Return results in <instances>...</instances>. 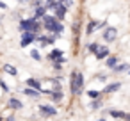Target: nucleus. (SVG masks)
<instances>
[{
  "label": "nucleus",
  "mask_w": 130,
  "mask_h": 121,
  "mask_svg": "<svg viewBox=\"0 0 130 121\" xmlns=\"http://www.w3.org/2000/svg\"><path fill=\"white\" fill-rule=\"evenodd\" d=\"M118 39V29L116 27H107L105 30H102V41L105 45H110Z\"/></svg>",
  "instance_id": "nucleus-6"
},
{
  "label": "nucleus",
  "mask_w": 130,
  "mask_h": 121,
  "mask_svg": "<svg viewBox=\"0 0 130 121\" xmlns=\"http://www.w3.org/2000/svg\"><path fill=\"white\" fill-rule=\"evenodd\" d=\"M62 6H64V7H66V9L70 11V9H71V7L75 6V2H73V0H64V2H62Z\"/></svg>",
  "instance_id": "nucleus-31"
},
{
  "label": "nucleus",
  "mask_w": 130,
  "mask_h": 121,
  "mask_svg": "<svg viewBox=\"0 0 130 121\" xmlns=\"http://www.w3.org/2000/svg\"><path fill=\"white\" fill-rule=\"evenodd\" d=\"M0 89H2V93H4V94H9V93H11V87L7 85V82H6L2 77H0Z\"/></svg>",
  "instance_id": "nucleus-28"
},
{
  "label": "nucleus",
  "mask_w": 130,
  "mask_h": 121,
  "mask_svg": "<svg viewBox=\"0 0 130 121\" xmlns=\"http://www.w3.org/2000/svg\"><path fill=\"white\" fill-rule=\"evenodd\" d=\"M2 71L4 73H7V75H11V77H18V68L16 66H13V64H4L2 66Z\"/></svg>",
  "instance_id": "nucleus-23"
},
{
  "label": "nucleus",
  "mask_w": 130,
  "mask_h": 121,
  "mask_svg": "<svg viewBox=\"0 0 130 121\" xmlns=\"http://www.w3.org/2000/svg\"><path fill=\"white\" fill-rule=\"evenodd\" d=\"M66 14H68V9L62 6V4H59L57 7H55V11H54V16L59 20V22H64V18H66Z\"/></svg>",
  "instance_id": "nucleus-18"
},
{
  "label": "nucleus",
  "mask_w": 130,
  "mask_h": 121,
  "mask_svg": "<svg viewBox=\"0 0 130 121\" xmlns=\"http://www.w3.org/2000/svg\"><path fill=\"white\" fill-rule=\"evenodd\" d=\"M98 46H100V43H96V41L86 43V45H84V55H86V57H87V55H94V52L98 50Z\"/></svg>",
  "instance_id": "nucleus-16"
},
{
  "label": "nucleus",
  "mask_w": 130,
  "mask_h": 121,
  "mask_svg": "<svg viewBox=\"0 0 130 121\" xmlns=\"http://www.w3.org/2000/svg\"><path fill=\"white\" fill-rule=\"evenodd\" d=\"M0 9H4V11H6V9H9V6L4 2V0H0Z\"/></svg>",
  "instance_id": "nucleus-33"
},
{
  "label": "nucleus",
  "mask_w": 130,
  "mask_h": 121,
  "mask_svg": "<svg viewBox=\"0 0 130 121\" xmlns=\"http://www.w3.org/2000/svg\"><path fill=\"white\" fill-rule=\"evenodd\" d=\"M128 70H130V64L123 61V62H119V64H118V66H116V68L110 71V75H112V77H119V75L128 73Z\"/></svg>",
  "instance_id": "nucleus-12"
},
{
  "label": "nucleus",
  "mask_w": 130,
  "mask_h": 121,
  "mask_svg": "<svg viewBox=\"0 0 130 121\" xmlns=\"http://www.w3.org/2000/svg\"><path fill=\"white\" fill-rule=\"evenodd\" d=\"M68 87H70V94L73 98L82 96L84 91H86V75L80 70L73 68L70 71V77H68Z\"/></svg>",
  "instance_id": "nucleus-1"
},
{
  "label": "nucleus",
  "mask_w": 130,
  "mask_h": 121,
  "mask_svg": "<svg viewBox=\"0 0 130 121\" xmlns=\"http://www.w3.org/2000/svg\"><path fill=\"white\" fill-rule=\"evenodd\" d=\"M102 109H103V98L89 100V103H87V110H91V112H100Z\"/></svg>",
  "instance_id": "nucleus-14"
},
{
  "label": "nucleus",
  "mask_w": 130,
  "mask_h": 121,
  "mask_svg": "<svg viewBox=\"0 0 130 121\" xmlns=\"http://www.w3.org/2000/svg\"><path fill=\"white\" fill-rule=\"evenodd\" d=\"M103 62H105V68H107L109 71H112V70H114V68H116L121 61H119V57H118V55H112V54H110V55H109Z\"/></svg>",
  "instance_id": "nucleus-15"
},
{
  "label": "nucleus",
  "mask_w": 130,
  "mask_h": 121,
  "mask_svg": "<svg viewBox=\"0 0 130 121\" xmlns=\"http://www.w3.org/2000/svg\"><path fill=\"white\" fill-rule=\"evenodd\" d=\"M29 55H30L32 61H36V62H43V55H41L39 48H30V50H29Z\"/></svg>",
  "instance_id": "nucleus-24"
},
{
  "label": "nucleus",
  "mask_w": 130,
  "mask_h": 121,
  "mask_svg": "<svg viewBox=\"0 0 130 121\" xmlns=\"http://www.w3.org/2000/svg\"><path fill=\"white\" fill-rule=\"evenodd\" d=\"M109 75H110V73H107V71H102V73H96V75L93 77V80H94V82L107 84V82H109Z\"/></svg>",
  "instance_id": "nucleus-25"
},
{
  "label": "nucleus",
  "mask_w": 130,
  "mask_h": 121,
  "mask_svg": "<svg viewBox=\"0 0 130 121\" xmlns=\"http://www.w3.org/2000/svg\"><path fill=\"white\" fill-rule=\"evenodd\" d=\"M52 70L57 73V75H62V70H64V64H57V62H50Z\"/></svg>",
  "instance_id": "nucleus-29"
},
{
  "label": "nucleus",
  "mask_w": 130,
  "mask_h": 121,
  "mask_svg": "<svg viewBox=\"0 0 130 121\" xmlns=\"http://www.w3.org/2000/svg\"><path fill=\"white\" fill-rule=\"evenodd\" d=\"M36 36L38 34H34V32H22L20 34V46L22 48H29L32 43H36Z\"/></svg>",
  "instance_id": "nucleus-7"
},
{
  "label": "nucleus",
  "mask_w": 130,
  "mask_h": 121,
  "mask_svg": "<svg viewBox=\"0 0 130 121\" xmlns=\"http://www.w3.org/2000/svg\"><path fill=\"white\" fill-rule=\"evenodd\" d=\"M39 22L43 25V30H46L48 34H57L59 38H62V34H64V23L59 22L54 14H45Z\"/></svg>",
  "instance_id": "nucleus-2"
},
{
  "label": "nucleus",
  "mask_w": 130,
  "mask_h": 121,
  "mask_svg": "<svg viewBox=\"0 0 130 121\" xmlns=\"http://www.w3.org/2000/svg\"><path fill=\"white\" fill-rule=\"evenodd\" d=\"M59 57H64V50H61V48H52L48 54H46V61L48 62H52V61H55V59H59Z\"/></svg>",
  "instance_id": "nucleus-17"
},
{
  "label": "nucleus",
  "mask_w": 130,
  "mask_h": 121,
  "mask_svg": "<svg viewBox=\"0 0 130 121\" xmlns=\"http://www.w3.org/2000/svg\"><path fill=\"white\" fill-rule=\"evenodd\" d=\"M18 30L20 32H34V34H41L43 32V25L39 20H36L34 16H29V18H22L18 20Z\"/></svg>",
  "instance_id": "nucleus-3"
},
{
  "label": "nucleus",
  "mask_w": 130,
  "mask_h": 121,
  "mask_svg": "<svg viewBox=\"0 0 130 121\" xmlns=\"http://www.w3.org/2000/svg\"><path fill=\"white\" fill-rule=\"evenodd\" d=\"M86 93V96L89 98V100H98V98H103V93L100 91V89H87V91H84Z\"/></svg>",
  "instance_id": "nucleus-21"
},
{
  "label": "nucleus",
  "mask_w": 130,
  "mask_h": 121,
  "mask_svg": "<svg viewBox=\"0 0 130 121\" xmlns=\"http://www.w3.org/2000/svg\"><path fill=\"white\" fill-rule=\"evenodd\" d=\"M123 121H130V112H126V116H125V119Z\"/></svg>",
  "instance_id": "nucleus-35"
},
{
  "label": "nucleus",
  "mask_w": 130,
  "mask_h": 121,
  "mask_svg": "<svg viewBox=\"0 0 130 121\" xmlns=\"http://www.w3.org/2000/svg\"><path fill=\"white\" fill-rule=\"evenodd\" d=\"M59 6V2L57 0H45V7L48 9V11H55V7Z\"/></svg>",
  "instance_id": "nucleus-26"
},
{
  "label": "nucleus",
  "mask_w": 130,
  "mask_h": 121,
  "mask_svg": "<svg viewBox=\"0 0 130 121\" xmlns=\"http://www.w3.org/2000/svg\"><path fill=\"white\" fill-rule=\"evenodd\" d=\"M0 25H2V16H0Z\"/></svg>",
  "instance_id": "nucleus-39"
},
{
  "label": "nucleus",
  "mask_w": 130,
  "mask_h": 121,
  "mask_svg": "<svg viewBox=\"0 0 130 121\" xmlns=\"http://www.w3.org/2000/svg\"><path fill=\"white\" fill-rule=\"evenodd\" d=\"M6 107H7L9 110H13V112H22V110L25 109L23 101H22L20 98H16V96H9V100H7V103H6Z\"/></svg>",
  "instance_id": "nucleus-8"
},
{
  "label": "nucleus",
  "mask_w": 130,
  "mask_h": 121,
  "mask_svg": "<svg viewBox=\"0 0 130 121\" xmlns=\"http://www.w3.org/2000/svg\"><path fill=\"white\" fill-rule=\"evenodd\" d=\"M80 20H75L73 23H71V30H73V34H75V38H78V32H80Z\"/></svg>",
  "instance_id": "nucleus-27"
},
{
  "label": "nucleus",
  "mask_w": 130,
  "mask_h": 121,
  "mask_svg": "<svg viewBox=\"0 0 130 121\" xmlns=\"http://www.w3.org/2000/svg\"><path fill=\"white\" fill-rule=\"evenodd\" d=\"M110 54H112V52H110V48H109L107 45H100V46H98V50L94 52V59L103 62V61H105V59H107Z\"/></svg>",
  "instance_id": "nucleus-9"
},
{
  "label": "nucleus",
  "mask_w": 130,
  "mask_h": 121,
  "mask_svg": "<svg viewBox=\"0 0 130 121\" xmlns=\"http://www.w3.org/2000/svg\"><path fill=\"white\" fill-rule=\"evenodd\" d=\"M126 75H128V77H130V70H128V73H126Z\"/></svg>",
  "instance_id": "nucleus-40"
},
{
  "label": "nucleus",
  "mask_w": 130,
  "mask_h": 121,
  "mask_svg": "<svg viewBox=\"0 0 130 121\" xmlns=\"http://www.w3.org/2000/svg\"><path fill=\"white\" fill-rule=\"evenodd\" d=\"M23 85H27V87H32V89H36V91H43V82L39 80V78H36V77H27L25 80H23Z\"/></svg>",
  "instance_id": "nucleus-10"
},
{
  "label": "nucleus",
  "mask_w": 130,
  "mask_h": 121,
  "mask_svg": "<svg viewBox=\"0 0 130 121\" xmlns=\"http://www.w3.org/2000/svg\"><path fill=\"white\" fill-rule=\"evenodd\" d=\"M96 23H98V20H89L87 22V25H86V38L87 36H93L96 32Z\"/></svg>",
  "instance_id": "nucleus-22"
},
{
  "label": "nucleus",
  "mask_w": 130,
  "mask_h": 121,
  "mask_svg": "<svg viewBox=\"0 0 130 121\" xmlns=\"http://www.w3.org/2000/svg\"><path fill=\"white\" fill-rule=\"evenodd\" d=\"M4 121H18V117H16V114H9L7 117H4Z\"/></svg>",
  "instance_id": "nucleus-32"
},
{
  "label": "nucleus",
  "mask_w": 130,
  "mask_h": 121,
  "mask_svg": "<svg viewBox=\"0 0 130 121\" xmlns=\"http://www.w3.org/2000/svg\"><path fill=\"white\" fill-rule=\"evenodd\" d=\"M48 100H50V103H54V105H61L62 100H64V91H52L50 96H48Z\"/></svg>",
  "instance_id": "nucleus-13"
},
{
  "label": "nucleus",
  "mask_w": 130,
  "mask_h": 121,
  "mask_svg": "<svg viewBox=\"0 0 130 121\" xmlns=\"http://www.w3.org/2000/svg\"><path fill=\"white\" fill-rule=\"evenodd\" d=\"M36 43L39 45V50L41 48H46V46H50V43H48V34H38L36 36Z\"/></svg>",
  "instance_id": "nucleus-19"
},
{
  "label": "nucleus",
  "mask_w": 130,
  "mask_h": 121,
  "mask_svg": "<svg viewBox=\"0 0 130 121\" xmlns=\"http://www.w3.org/2000/svg\"><path fill=\"white\" fill-rule=\"evenodd\" d=\"M38 116L41 119H52V117L59 116V109L54 103H39L38 105Z\"/></svg>",
  "instance_id": "nucleus-4"
},
{
  "label": "nucleus",
  "mask_w": 130,
  "mask_h": 121,
  "mask_svg": "<svg viewBox=\"0 0 130 121\" xmlns=\"http://www.w3.org/2000/svg\"><path fill=\"white\" fill-rule=\"evenodd\" d=\"M94 121H107V117H105V116H100V117H96Z\"/></svg>",
  "instance_id": "nucleus-34"
},
{
  "label": "nucleus",
  "mask_w": 130,
  "mask_h": 121,
  "mask_svg": "<svg viewBox=\"0 0 130 121\" xmlns=\"http://www.w3.org/2000/svg\"><path fill=\"white\" fill-rule=\"evenodd\" d=\"M20 93H22L23 96L30 98V100H39V98H41V93H39V91H36V89H32V87H27V85H23V87L20 89Z\"/></svg>",
  "instance_id": "nucleus-11"
},
{
  "label": "nucleus",
  "mask_w": 130,
  "mask_h": 121,
  "mask_svg": "<svg viewBox=\"0 0 130 121\" xmlns=\"http://www.w3.org/2000/svg\"><path fill=\"white\" fill-rule=\"evenodd\" d=\"M43 4H45V0H30V4H29V7H30V9H36V7L43 6Z\"/></svg>",
  "instance_id": "nucleus-30"
},
{
  "label": "nucleus",
  "mask_w": 130,
  "mask_h": 121,
  "mask_svg": "<svg viewBox=\"0 0 130 121\" xmlns=\"http://www.w3.org/2000/svg\"><path fill=\"white\" fill-rule=\"evenodd\" d=\"M45 14H48V9L45 7V4L39 6V7H36V9H32V16H34L36 20H41Z\"/></svg>",
  "instance_id": "nucleus-20"
},
{
  "label": "nucleus",
  "mask_w": 130,
  "mask_h": 121,
  "mask_svg": "<svg viewBox=\"0 0 130 121\" xmlns=\"http://www.w3.org/2000/svg\"><path fill=\"white\" fill-rule=\"evenodd\" d=\"M0 121H4V116H0Z\"/></svg>",
  "instance_id": "nucleus-38"
},
{
  "label": "nucleus",
  "mask_w": 130,
  "mask_h": 121,
  "mask_svg": "<svg viewBox=\"0 0 130 121\" xmlns=\"http://www.w3.org/2000/svg\"><path fill=\"white\" fill-rule=\"evenodd\" d=\"M38 121H48V119H41V117H39V119H38Z\"/></svg>",
  "instance_id": "nucleus-36"
},
{
  "label": "nucleus",
  "mask_w": 130,
  "mask_h": 121,
  "mask_svg": "<svg viewBox=\"0 0 130 121\" xmlns=\"http://www.w3.org/2000/svg\"><path fill=\"white\" fill-rule=\"evenodd\" d=\"M121 87H123V82H121V80L107 82V84H105V87L102 89V93H103V96H110V94L119 93V91H121Z\"/></svg>",
  "instance_id": "nucleus-5"
},
{
  "label": "nucleus",
  "mask_w": 130,
  "mask_h": 121,
  "mask_svg": "<svg viewBox=\"0 0 130 121\" xmlns=\"http://www.w3.org/2000/svg\"><path fill=\"white\" fill-rule=\"evenodd\" d=\"M57 2H59V4H62V2H64V0H57Z\"/></svg>",
  "instance_id": "nucleus-37"
}]
</instances>
